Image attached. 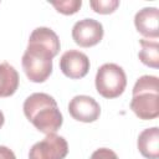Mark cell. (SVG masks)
<instances>
[{
  "label": "cell",
  "mask_w": 159,
  "mask_h": 159,
  "mask_svg": "<svg viewBox=\"0 0 159 159\" xmlns=\"http://www.w3.org/2000/svg\"><path fill=\"white\" fill-rule=\"evenodd\" d=\"M61 47L57 34L50 27H36L29 39L21 65L26 77L35 83L45 82L52 72V58Z\"/></svg>",
  "instance_id": "6da1fadb"
},
{
  "label": "cell",
  "mask_w": 159,
  "mask_h": 159,
  "mask_svg": "<svg viewBox=\"0 0 159 159\" xmlns=\"http://www.w3.org/2000/svg\"><path fill=\"white\" fill-rule=\"evenodd\" d=\"M24 114L36 129L45 134L56 133L63 122L57 102L47 93L36 92L24 102Z\"/></svg>",
  "instance_id": "7a4b0ae2"
},
{
  "label": "cell",
  "mask_w": 159,
  "mask_h": 159,
  "mask_svg": "<svg viewBox=\"0 0 159 159\" xmlns=\"http://www.w3.org/2000/svg\"><path fill=\"white\" fill-rule=\"evenodd\" d=\"M132 93L130 109L139 119L150 120L159 116V80L157 76L139 77Z\"/></svg>",
  "instance_id": "3957f363"
},
{
  "label": "cell",
  "mask_w": 159,
  "mask_h": 159,
  "mask_svg": "<svg viewBox=\"0 0 159 159\" xmlns=\"http://www.w3.org/2000/svg\"><path fill=\"white\" fill-rule=\"evenodd\" d=\"M96 89L104 98L119 97L127 86L124 70L116 63L102 65L96 73Z\"/></svg>",
  "instance_id": "277c9868"
},
{
  "label": "cell",
  "mask_w": 159,
  "mask_h": 159,
  "mask_svg": "<svg viewBox=\"0 0 159 159\" xmlns=\"http://www.w3.org/2000/svg\"><path fill=\"white\" fill-rule=\"evenodd\" d=\"M68 153L66 139L57 134H46V137L35 143L30 152L29 159H65Z\"/></svg>",
  "instance_id": "5b68a950"
},
{
  "label": "cell",
  "mask_w": 159,
  "mask_h": 159,
  "mask_svg": "<svg viewBox=\"0 0 159 159\" xmlns=\"http://www.w3.org/2000/svg\"><path fill=\"white\" fill-rule=\"evenodd\" d=\"M103 26L94 19H83L72 27V39L81 47H92L103 39Z\"/></svg>",
  "instance_id": "8992f818"
},
{
  "label": "cell",
  "mask_w": 159,
  "mask_h": 159,
  "mask_svg": "<svg viewBox=\"0 0 159 159\" xmlns=\"http://www.w3.org/2000/svg\"><path fill=\"white\" fill-rule=\"evenodd\" d=\"M68 112L73 119L83 123H91L98 119L101 114V107L94 98L80 94L75 96L68 103Z\"/></svg>",
  "instance_id": "52a82bcc"
},
{
  "label": "cell",
  "mask_w": 159,
  "mask_h": 159,
  "mask_svg": "<svg viewBox=\"0 0 159 159\" xmlns=\"http://www.w3.org/2000/svg\"><path fill=\"white\" fill-rule=\"evenodd\" d=\"M62 73L72 80H80L88 73L89 60L86 53L78 50H68L60 58Z\"/></svg>",
  "instance_id": "ba28073f"
},
{
  "label": "cell",
  "mask_w": 159,
  "mask_h": 159,
  "mask_svg": "<svg viewBox=\"0 0 159 159\" xmlns=\"http://www.w3.org/2000/svg\"><path fill=\"white\" fill-rule=\"evenodd\" d=\"M134 25L139 34L157 40L159 36V10L157 7H143L134 16Z\"/></svg>",
  "instance_id": "9c48e42d"
},
{
  "label": "cell",
  "mask_w": 159,
  "mask_h": 159,
  "mask_svg": "<svg viewBox=\"0 0 159 159\" xmlns=\"http://www.w3.org/2000/svg\"><path fill=\"white\" fill-rule=\"evenodd\" d=\"M140 154L147 159H158L159 158V128L152 127L144 129L137 142Z\"/></svg>",
  "instance_id": "30bf717a"
},
{
  "label": "cell",
  "mask_w": 159,
  "mask_h": 159,
  "mask_svg": "<svg viewBox=\"0 0 159 159\" xmlns=\"http://www.w3.org/2000/svg\"><path fill=\"white\" fill-rule=\"evenodd\" d=\"M19 87V73L7 62L0 63V97L12 96Z\"/></svg>",
  "instance_id": "8fae6325"
},
{
  "label": "cell",
  "mask_w": 159,
  "mask_h": 159,
  "mask_svg": "<svg viewBox=\"0 0 159 159\" xmlns=\"http://www.w3.org/2000/svg\"><path fill=\"white\" fill-rule=\"evenodd\" d=\"M140 51L138 53L139 60L152 67L158 68L159 66V43L157 40H149V39H140Z\"/></svg>",
  "instance_id": "7c38bea8"
},
{
  "label": "cell",
  "mask_w": 159,
  "mask_h": 159,
  "mask_svg": "<svg viewBox=\"0 0 159 159\" xmlns=\"http://www.w3.org/2000/svg\"><path fill=\"white\" fill-rule=\"evenodd\" d=\"M51 5L61 14L63 15H72L76 14L81 5L82 1L81 0H63V1H51Z\"/></svg>",
  "instance_id": "4fadbf2b"
},
{
  "label": "cell",
  "mask_w": 159,
  "mask_h": 159,
  "mask_svg": "<svg viewBox=\"0 0 159 159\" xmlns=\"http://www.w3.org/2000/svg\"><path fill=\"white\" fill-rule=\"evenodd\" d=\"M91 7L93 9V11H96L97 14H112L118 6H119V1L118 0H92L89 1Z\"/></svg>",
  "instance_id": "5bb4252c"
},
{
  "label": "cell",
  "mask_w": 159,
  "mask_h": 159,
  "mask_svg": "<svg viewBox=\"0 0 159 159\" xmlns=\"http://www.w3.org/2000/svg\"><path fill=\"white\" fill-rule=\"evenodd\" d=\"M91 159H119V158L112 149L99 148V149H97L92 153Z\"/></svg>",
  "instance_id": "9a60e30c"
},
{
  "label": "cell",
  "mask_w": 159,
  "mask_h": 159,
  "mask_svg": "<svg viewBox=\"0 0 159 159\" xmlns=\"http://www.w3.org/2000/svg\"><path fill=\"white\" fill-rule=\"evenodd\" d=\"M0 159H16L14 152L5 145H0Z\"/></svg>",
  "instance_id": "2e32d148"
},
{
  "label": "cell",
  "mask_w": 159,
  "mask_h": 159,
  "mask_svg": "<svg viewBox=\"0 0 159 159\" xmlns=\"http://www.w3.org/2000/svg\"><path fill=\"white\" fill-rule=\"evenodd\" d=\"M4 122H5V117H4V113L0 111V128L4 125Z\"/></svg>",
  "instance_id": "e0dca14e"
}]
</instances>
